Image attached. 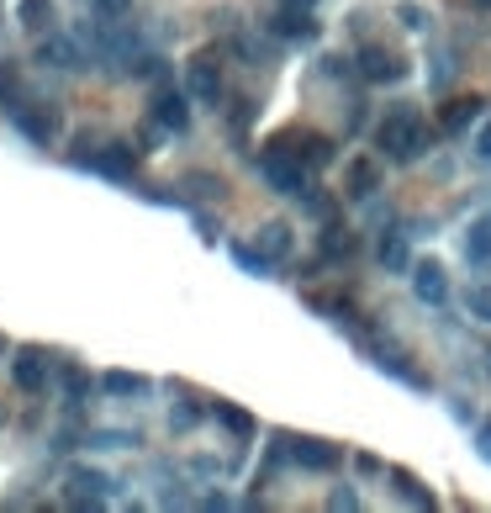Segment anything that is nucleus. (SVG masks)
Here are the masks:
<instances>
[{
  "label": "nucleus",
  "mask_w": 491,
  "mask_h": 513,
  "mask_svg": "<svg viewBox=\"0 0 491 513\" xmlns=\"http://www.w3.org/2000/svg\"><path fill=\"white\" fill-rule=\"evenodd\" d=\"M90 11H96V22H122L132 11V0H90Z\"/></svg>",
  "instance_id": "obj_31"
},
{
  "label": "nucleus",
  "mask_w": 491,
  "mask_h": 513,
  "mask_svg": "<svg viewBox=\"0 0 491 513\" xmlns=\"http://www.w3.org/2000/svg\"><path fill=\"white\" fill-rule=\"evenodd\" d=\"M148 117H154L164 133H185V127H191V96H180V90H159Z\"/></svg>",
  "instance_id": "obj_14"
},
{
  "label": "nucleus",
  "mask_w": 491,
  "mask_h": 513,
  "mask_svg": "<svg viewBox=\"0 0 491 513\" xmlns=\"http://www.w3.org/2000/svg\"><path fill=\"white\" fill-rule=\"evenodd\" d=\"M476 450H481V461H491V418L476 424Z\"/></svg>",
  "instance_id": "obj_35"
},
{
  "label": "nucleus",
  "mask_w": 491,
  "mask_h": 513,
  "mask_svg": "<svg viewBox=\"0 0 491 513\" xmlns=\"http://www.w3.org/2000/svg\"><path fill=\"white\" fill-rule=\"evenodd\" d=\"M476 159H491V117L481 122V133H476Z\"/></svg>",
  "instance_id": "obj_36"
},
{
  "label": "nucleus",
  "mask_w": 491,
  "mask_h": 513,
  "mask_svg": "<svg viewBox=\"0 0 491 513\" xmlns=\"http://www.w3.org/2000/svg\"><path fill=\"white\" fill-rule=\"evenodd\" d=\"M286 455H291L296 466H307V471H328V466L344 461V450H338V445H328V439H307V434H291L286 439Z\"/></svg>",
  "instance_id": "obj_11"
},
{
  "label": "nucleus",
  "mask_w": 491,
  "mask_h": 513,
  "mask_svg": "<svg viewBox=\"0 0 491 513\" xmlns=\"http://www.w3.org/2000/svg\"><path fill=\"white\" fill-rule=\"evenodd\" d=\"M354 249H360L354 228H344V223H333V217H328V228L317 233V260H323V265H344V260H354Z\"/></svg>",
  "instance_id": "obj_13"
},
{
  "label": "nucleus",
  "mask_w": 491,
  "mask_h": 513,
  "mask_svg": "<svg viewBox=\"0 0 491 513\" xmlns=\"http://www.w3.org/2000/svg\"><path fill=\"white\" fill-rule=\"evenodd\" d=\"M354 69H360L365 85H396V80H407V59L396 48H386V43H360Z\"/></svg>",
  "instance_id": "obj_5"
},
{
  "label": "nucleus",
  "mask_w": 491,
  "mask_h": 513,
  "mask_svg": "<svg viewBox=\"0 0 491 513\" xmlns=\"http://www.w3.org/2000/svg\"><path fill=\"white\" fill-rule=\"evenodd\" d=\"M360 350H365V355H370L375 365H381L386 376H396V381H407L412 392H433V381H428V376L418 371V365H412V355L402 350V344H391L386 334H365V339H360Z\"/></svg>",
  "instance_id": "obj_2"
},
{
  "label": "nucleus",
  "mask_w": 491,
  "mask_h": 513,
  "mask_svg": "<svg viewBox=\"0 0 491 513\" xmlns=\"http://www.w3.org/2000/svg\"><path fill=\"white\" fill-rule=\"evenodd\" d=\"M354 471H360V476H381L386 466H381V455H370V450H360V455H354Z\"/></svg>",
  "instance_id": "obj_33"
},
{
  "label": "nucleus",
  "mask_w": 491,
  "mask_h": 513,
  "mask_svg": "<svg viewBox=\"0 0 491 513\" xmlns=\"http://www.w3.org/2000/svg\"><path fill=\"white\" fill-rule=\"evenodd\" d=\"M85 164L96 175H106V180H138L143 149H132V143H101V154H90Z\"/></svg>",
  "instance_id": "obj_9"
},
{
  "label": "nucleus",
  "mask_w": 491,
  "mask_h": 513,
  "mask_svg": "<svg viewBox=\"0 0 491 513\" xmlns=\"http://www.w3.org/2000/svg\"><path fill=\"white\" fill-rule=\"evenodd\" d=\"M465 307H470V318H476V323H491V286H470Z\"/></svg>",
  "instance_id": "obj_29"
},
{
  "label": "nucleus",
  "mask_w": 491,
  "mask_h": 513,
  "mask_svg": "<svg viewBox=\"0 0 491 513\" xmlns=\"http://www.w3.org/2000/svg\"><path fill=\"white\" fill-rule=\"evenodd\" d=\"M412 291L423 307H444L449 302V276L439 260H412Z\"/></svg>",
  "instance_id": "obj_12"
},
{
  "label": "nucleus",
  "mask_w": 491,
  "mask_h": 513,
  "mask_svg": "<svg viewBox=\"0 0 491 513\" xmlns=\"http://www.w3.org/2000/svg\"><path fill=\"white\" fill-rule=\"evenodd\" d=\"M196 228H201L206 238H217V217H206V212H196Z\"/></svg>",
  "instance_id": "obj_37"
},
{
  "label": "nucleus",
  "mask_w": 491,
  "mask_h": 513,
  "mask_svg": "<svg viewBox=\"0 0 491 513\" xmlns=\"http://www.w3.org/2000/svg\"><path fill=\"white\" fill-rule=\"evenodd\" d=\"M212 413H217V424L228 429V434H243V439L254 434V418L243 413V408H233V402H212Z\"/></svg>",
  "instance_id": "obj_26"
},
{
  "label": "nucleus",
  "mask_w": 491,
  "mask_h": 513,
  "mask_svg": "<svg viewBox=\"0 0 491 513\" xmlns=\"http://www.w3.org/2000/svg\"><path fill=\"white\" fill-rule=\"evenodd\" d=\"M59 376H64V397H74V402H85V397H90V387H96V381L85 376V365H74V360L64 365Z\"/></svg>",
  "instance_id": "obj_27"
},
{
  "label": "nucleus",
  "mask_w": 491,
  "mask_h": 513,
  "mask_svg": "<svg viewBox=\"0 0 491 513\" xmlns=\"http://www.w3.org/2000/svg\"><path fill=\"white\" fill-rule=\"evenodd\" d=\"M291 244H296V238H291V228H286V223H264V228H259V249L270 254V260H286Z\"/></svg>",
  "instance_id": "obj_24"
},
{
  "label": "nucleus",
  "mask_w": 491,
  "mask_h": 513,
  "mask_svg": "<svg viewBox=\"0 0 491 513\" xmlns=\"http://www.w3.org/2000/svg\"><path fill=\"white\" fill-rule=\"evenodd\" d=\"M275 6H291V11H317V0H275Z\"/></svg>",
  "instance_id": "obj_39"
},
{
  "label": "nucleus",
  "mask_w": 491,
  "mask_h": 513,
  "mask_svg": "<svg viewBox=\"0 0 491 513\" xmlns=\"http://www.w3.org/2000/svg\"><path fill=\"white\" fill-rule=\"evenodd\" d=\"M328 508H338V513H349V508H360V498H354V492H349V487H338V492H333V498H328Z\"/></svg>",
  "instance_id": "obj_34"
},
{
  "label": "nucleus",
  "mask_w": 491,
  "mask_h": 513,
  "mask_svg": "<svg viewBox=\"0 0 491 513\" xmlns=\"http://www.w3.org/2000/svg\"><path fill=\"white\" fill-rule=\"evenodd\" d=\"M449 413H455L460 424H470V402H465V397H455V402H449Z\"/></svg>",
  "instance_id": "obj_38"
},
{
  "label": "nucleus",
  "mask_w": 491,
  "mask_h": 513,
  "mask_svg": "<svg viewBox=\"0 0 491 513\" xmlns=\"http://www.w3.org/2000/svg\"><path fill=\"white\" fill-rule=\"evenodd\" d=\"M0 106H6V112H22L27 106V96H22V64H0Z\"/></svg>",
  "instance_id": "obj_23"
},
{
  "label": "nucleus",
  "mask_w": 491,
  "mask_h": 513,
  "mask_svg": "<svg viewBox=\"0 0 491 513\" xmlns=\"http://www.w3.org/2000/svg\"><path fill=\"white\" fill-rule=\"evenodd\" d=\"M0 424H6V408H0Z\"/></svg>",
  "instance_id": "obj_41"
},
{
  "label": "nucleus",
  "mask_w": 491,
  "mask_h": 513,
  "mask_svg": "<svg viewBox=\"0 0 491 513\" xmlns=\"http://www.w3.org/2000/svg\"><path fill=\"white\" fill-rule=\"evenodd\" d=\"M396 22H402L407 32H423L428 16H423V6H407V0H402V6H396Z\"/></svg>",
  "instance_id": "obj_32"
},
{
  "label": "nucleus",
  "mask_w": 491,
  "mask_h": 513,
  "mask_svg": "<svg viewBox=\"0 0 491 513\" xmlns=\"http://www.w3.org/2000/svg\"><path fill=\"white\" fill-rule=\"evenodd\" d=\"M275 149L296 154L307 170H328V164H333V138L317 133V127H280V133H275Z\"/></svg>",
  "instance_id": "obj_4"
},
{
  "label": "nucleus",
  "mask_w": 491,
  "mask_h": 513,
  "mask_svg": "<svg viewBox=\"0 0 491 513\" xmlns=\"http://www.w3.org/2000/svg\"><path fill=\"white\" fill-rule=\"evenodd\" d=\"M381 265L391 270V276H407V270H412V244H407V233H386V238H381Z\"/></svg>",
  "instance_id": "obj_22"
},
{
  "label": "nucleus",
  "mask_w": 491,
  "mask_h": 513,
  "mask_svg": "<svg viewBox=\"0 0 491 513\" xmlns=\"http://www.w3.org/2000/svg\"><path fill=\"white\" fill-rule=\"evenodd\" d=\"M465 254H470V265H491V217H481V223L470 228Z\"/></svg>",
  "instance_id": "obj_25"
},
{
  "label": "nucleus",
  "mask_w": 491,
  "mask_h": 513,
  "mask_svg": "<svg viewBox=\"0 0 491 513\" xmlns=\"http://www.w3.org/2000/svg\"><path fill=\"white\" fill-rule=\"evenodd\" d=\"M486 360H491V355H486Z\"/></svg>",
  "instance_id": "obj_43"
},
{
  "label": "nucleus",
  "mask_w": 491,
  "mask_h": 513,
  "mask_svg": "<svg viewBox=\"0 0 491 513\" xmlns=\"http://www.w3.org/2000/svg\"><path fill=\"white\" fill-rule=\"evenodd\" d=\"M222 64L217 59H191L185 64V96H191L196 106H222Z\"/></svg>",
  "instance_id": "obj_7"
},
{
  "label": "nucleus",
  "mask_w": 491,
  "mask_h": 513,
  "mask_svg": "<svg viewBox=\"0 0 491 513\" xmlns=\"http://www.w3.org/2000/svg\"><path fill=\"white\" fill-rule=\"evenodd\" d=\"M196 418H201V402H196V397H185V402H180V408H175V413H169V429H175V434H185V429H191V424H196Z\"/></svg>",
  "instance_id": "obj_30"
},
{
  "label": "nucleus",
  "mask_w": 491,
  "mask_h": 513,
  "mask_svg": "<svg viewBox=\"0 0 491 513\" xmlns=\"http://www.w3.org/2000/svg\"><path fill=\"white\" fill-rule=\"evenodd\" d=\"M481 112H486L481 96H460V101H449L444 112H439V127H444V133H465V127L476 122Z\"/></svg>",
  "instance_id": "obj_17"
},
{
  "label": "nucleus",
  "mask_w": 491,
  "mask_h": 513,
  "mask_svg": "<svg viewBox=\"0 0 491 513\" xmlns=\"http://www.w3.org/2000/svg\"><path fill=\"white\" fill-rule=\"evenodd\" d=\"M16 22L27 32H48L59 22V11H53V0H16Z\"/></svg>",
  "instance_id": "obj_21"
},
{
  "label": "nucleus",
  "mask_w": 491,
  "mask_h": 513,
  "mask_svg": "<svg viewBox=\"0 0 491 513\" xmlns=\"http://www.w3.org/2000/svg\"><path fill=\"white\" fill-rule=\"evenodd\" d=\"M16 117V127L37 143V149H53V143L64 138V112L53 101H37V106H27V112H11Z\"/></svg>",
  "instance_id": "obj_6"
},
{
  "label": "nucleus",
  "mask_w": 491,
  "mask_h": 513,
  "mask_svg": "<svg viewBox=\"0 0 491 513\" xmlns=\"http://www.w3.org/2000/svg\"><path fill=\"white\" fill-rule=\"evenodd\" d=\"M69 482H74V487H85V492H96V498H106V492H111V476L85 471V466H69Z\"/></svg>",
  "instance_id": "obj_28"
},
{
  "label": "nucleus",
  "mask_w": 491,
  "mask_h": 513,
  "mask_svg": "<svg viewBox=\"0 0 491 513\" xmlns=\"http://www.w3.org/2000/svg\"><path fill=\"white\" fill-rule=\"evenodd\" d=\"M228 254H233V265H243V270H249V276H259V281L275 270V260H270V254H264L259 244H249V238H233Z\"/></svg>",
  "instance_id": "obj_19"
},
{
  "label": "nucleus",
  "mask_w": 491,
  "mask_h": 513,
  "mask_svg": "<svg viewBox=\"0 0 491 513\" xmlns=\"http://www.w3.org/2000/svg\"><path fill=\"white\" fill-rule=\"evenodd\" d=\"M101 392H106V397H148V392H154V381H148V376H132V371H106V376H101Z\"/></svg>",
  "instance_id": "obj_20"
},
{
  "label": "nucleus",
  "mask_w": 491,
  "mask_h": 513,
  "mask_svg": "<svg viewBox=\"0 0 491 513\" xmlns=\"http://www.w3.org/2000/svg\"><path fill=\"white\" fill-rule=\"evenodd\" d=\"M470 6H476V11H491V0H470Z\"/></svg>",
  "instance_id": "obj_40"
},
{
  "label": "nucleus",
  "mask_w": 491,
  "mask_h": 513,
  "mask_svg": "<svg viewBox=\"0 0 491 513\" xmlns=\"http://www.w3.org/2000/svg\"><path fill=\"white\" fill-rule=\"evenodd\" d=\"M433 143V127L412 112V106H396L391 117H381V127H375V149H381L386 159L407 164V159H423Z\"/></svg>",
  "instance_id": "obj_1"
},
{
  "label": "nucleus",
  "mask_w": 491,
  "mask_h": 513,
  "mask_svg": "<svg viewBox=\"0 0 491 513\" xmlns=\"http://www.w3.org/2000/svg\"><path fill=\"white\" fill-rule=\"evenodd\" d=\"M386 476H391V487H396V498H402V503L423 508V513H433V508H439V498H433V492L418 482V476H407V471H386Z\"/></svg>",
  "instance_id": "obj_18"
},
{
  "label": "nucleus",
  "mask_w": 491,
  "mask_h": 513,
  "mask_svg": "<svg viewBox=\"0 0 491 513\" xmlns=\"http://www.w3.org/2000/svg\"><path fill=\"white\" fill-rule=\"evenodd\" d=\"M344 196H349V201L381 196V164H375V159H354V164H349V180H344Z\"/></svg>",
  "instance_id": "obj_16"
},
{
  "label": "nucleus",
  "mask_w": 491,
  "mask_h": 513,
  "mask_svg": "<svg viewBox=\"0 0 491 513\" xmlns=\"http://www.w3.org/2000/svg\"><path fill=\"white\" fill-rule=\"evenodd\" d=\"M32 64H43V69H69V75H80L90 59H85V48L74 43V38H64V32H43V43H37Z\"/></svg>",
  "instance_id": "obj_8"
},
{
  "label": "nucleus",
  "mask_w": 491,
  "mask_h": 513,
  "mask_svg": "<svg viewBox=\"0 0 491 513\" xmlns=\"http://www.w3.org/2000/svg\"><path fill=\"white\" fill-rule=\"evenodd\" d=\"M259 175H264V186H270L275 196H307V164H301L296 154H286V149H275L270 143V154H259Z\"/></svg>",
  "instance_id": "obj_3"
},
{
  "label": "nucleus",
  "mask_w": 491,
  "mask_h": 513,
  "mask_svg": "<svg viewBox=\"0 0 491 513\" xmlns=\"http://www.w3.org/2000/svg\"><path fill=\"white\" fill-rule=\"evenodd\" d=\"M11 376H16V387H22L27 397H43L48 392V381H53V355L48 350H16V365H11Z\"/></svg>",
  "instance_id": "obj_10"
},
{
  "label": "nucleus",
  "mask_w": 491,
  "mask_h": 513,
  "mask_svg": "<svg viewBox=\"0 0 491 513\" xmlns=\"http://www.w3.org/2000/svg\"><path fill=\"white\" fill-rule=\"evenodd\" d=\"M0 350H6V339H0Z\"/></svg>",
  "instance_id": "obj_42"
},
{
  "label": "nucleus",
  "mask_w": 491,
  "mask_h": 513,
  "mask_svg": "<svg viewBox=\"0 0 491 513\" xmlns=\"http://www.w3.org/2000/svg\"><path fill=\"white\" fill-rule=\"evenodd\" d=\"M270 32H275L280 43H312L323 27L312 22V11H291V6H280V11H275V22H270Z\"/></svg>",
  "instance_id": "obj_15"
}]
</instances>
